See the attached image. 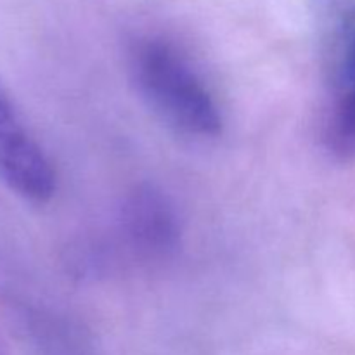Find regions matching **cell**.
<instances>
[{
  "instance_id": "6da1fadb",
  "label": "cell",
  "mask_w": 355,
  "mask_h": 355,
  "mask_svg": "<svg viewBox=\"0 0 355 355\" xmlns=\"http://www.w3.org/2000/svg\"><path fill=\"white\" fill-rule=\"evenodd\" d=\"M137 85L156 113L193 137H215L222 111L200 73L180 52L162 42H148L135 52Z\"/></svg>"
},
{
  "instance_id": "7a4b0ae2",
  "label": "cell",
  "mask_w": 355,
  "mask_h": 355,
  "mask_svg": "<svg viewBox=\"0 0 355 355\" xmlns=\"http://www.w3.org/2000/svg\"><path fill=\"white\" fill-rule=\"evenodd\" d=\"M0 179L31 203H47L55 191V173L42 146L21 120L0 83Z\"/></svg>"
},
{
  "instance_id": "3957f363",
  "label": "cell",
  "mask_w": 355,
  "mask_h": 355,
  "mask_svg": "<svg viewBox=\"0 0 355 355\" xmlns=\"http://www.w3.org/2000/svg\"><path fill=\"white\" fill-rule=\"evenodd\" d=\"M326 141L336 156L355 159V80L338 96L331 97Z\"/></svg>"
}]
</instances>
